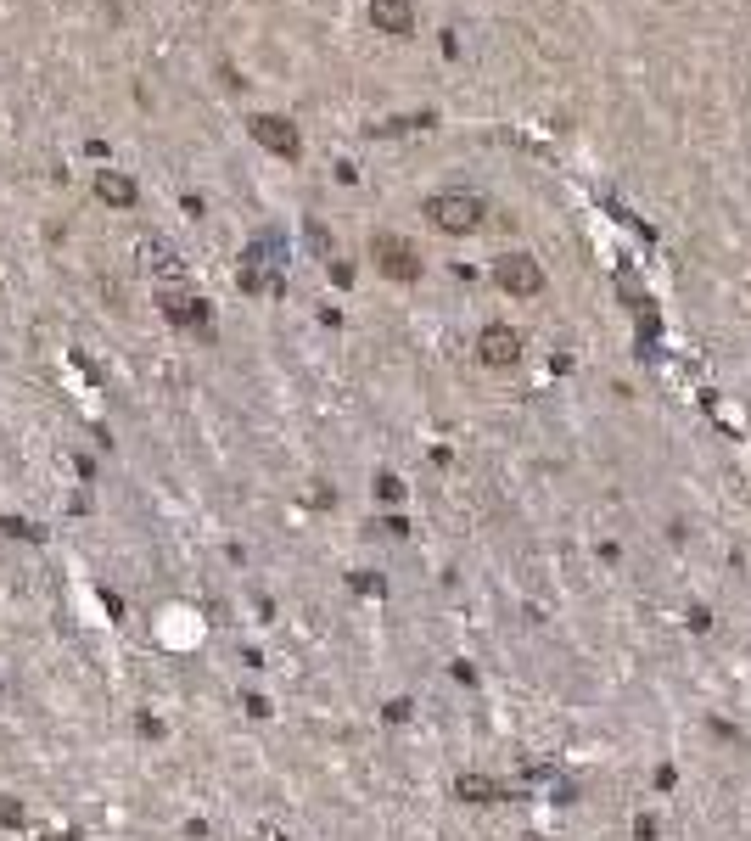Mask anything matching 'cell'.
<instances>
[{
	"label": "cell",
	"instance_id": "cell-1",
	"mask_svg": "<svg viewBox=\"0 0 751 841\" xmlns=\"http://www.w3.org/2000/svg\"><path fill=\"white\" fill-rule=\"evenodd\" d=\"M426 219L443 236H471L482 225V197H471V191H438V197H426Z\"/></svg>",
	"mask_w": 751,
	"mask_h": 841
},
{
	"label": "cell",
	"instance_id": "cell-2",
	"mask_svg": "<svg viewBox=\"0 0 751 841\" xmlns=\"http://www.w3.org/2000/svg\"><path fill=\"white\" fill-rule=\"evenodd\" d=\"M247 129H253V141L264 146V152H275V157H303V135H298V124L292 118H281V113H253L247 118Z\"/></svg>",
	"mask_w": 751,
	"mask_h": 841
},
{
	"label": "cell",
	"instance_id": "cell-3",
	"mask_svg": "<svg viewBox=\"0 0 751 841\" xmlns=\"http://www.w3.org/2000/svg\"><path fill=\"white\" fill-rule=\"evenodd\" d=\"M494 281L511 292V298H539L544 292V270H539V258H527V253H505L494 264Z\"/></svg>",
	"mask_w": 751,
	"mask_h": 841
},
{
	"label": "cell",
	"instance_id": "cell-4",
	"mask_svg": "<svg viewBox=\"0 0 751 841\" xmlns=\"http://www.w3.org/2000/svg\"><path fill=\"white\" fill-rule=\"evenodd\" d=\"M477 359H482V365H494V371H511L516 359H522V331H511V326H482Z\"/></svg>",
	"mask_w": 751,
	"mask_h": 841
},
{
	"label": "cell",
	"instance_id": "cell-5",
	"mask_svg": "<svg viewBox=\"0 0 751 841\" xmlns=\"http://www.w3.org/2000/svg\"><path fill=\"white\" fill-rule=\"evenodd\" d=\"M370 253H376V264H382L393 281H415V275H421V258H415V247L404 242V236H376Z\"/></svg>",
	"mask_w": 751,
	"mask_h": 841
},
{
	"label": "cell",
	"instance_id": "cell-6",
	"mask_svg": "<svg viewBox=\"0 0 751 841\" xmlns=\"http://www.w3.org/2000/svg\"><path fill=\"white\" fill-rule=\"evenodd\" d=\"M370 29L387 40H410L415 34V6L410 0H370Z\"/></svg>",
	"mask_w": 751,
	"mask_h": 841
},
{
	"label": "cell",
	"instance_id": "cell-7",
	"mask_svg": "<svg viewBox=\"0 0 751 841\" xmlns=\"http://www.w3.org/2000/svg\"><path fill=\"white\" fill-rule=\"evenodd\" d=\"M96 197L113 202V208H129V202H135V180H129V174H118V169H101V174H96Z\"/></svg>",
	"mask_w": 751,
	"mask_h": 841
}]
</instances>
